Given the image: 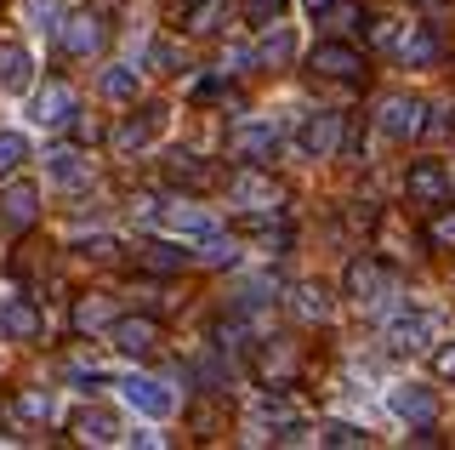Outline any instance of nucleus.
I'll use <instances>...</instances> for the list:
<instances>
[{"mask_svg": "<svg viewBox=\"0 0 455 450\" xmlns=\"http://www.w3.org/2000/svg\"><path fill=\"white\" fill-rule=\"evenodd\" d=\"M23 160H28V143H23V132H0V177H6V172H18Z\"/></svg>", "mask_w": 455, "mask_h": 450, "instance_id": "7c9ffc66", "label": "nucleus"}, {"mask_svg": "<svg viewBox=\"0 0 455 450\" xmlns=\"http://www.w3.org/2000/svg\"><path fill=\"white\" fill-rule=\"evenodd\" d=\"M154 342H160V325H154V319H114V348H120V354L142 359V354H154Z\"/></svg>", "mask_w": 455, "mask_h": 450, "instance_id": "4468645a", "label": "nucleus"}, {"mask_svg": "<svg viewBox=\"0 0 455 450\" xmlns=\"http://www.w3.org/2000/svg\"><path fill=\"white\" fill-rule=\"evenodd\" d=\"M433 336H438V314H433V308H410V314L393 319L387 348H398V354H416V348H427Z\"/></svg>", "mask_w": 455, "mask_h": 450, "instance_id": "39448f33", "label": "nucleus"}, {"mask_svg": "<svg viewBox=\"0 0 455 450\" xmlns=\"http://www.w3.org/2000/svg\"><path fill=\"white\" fill-rule=\"evenodd\" d=\"M165 229L171 234H188V240H205V234H217V217H205L199 205H171L165 211Z\"/></svg>", "mask_w": 455, "mask_h": 450, "instance_id": "6ab92c4d", "label": "nucleus"}, {"mask_svg": "<svg viewBox=\"0 0 455 450\" xmlns=\"http://www.w3.org/2000/svg\"><path fill=\"white\" fill-rule=\"evenodd\" d=\"M336 143H341V115H331V108L302 115V125H296V154L302 160H331Z\"/></svg>", "mask_w": 455, "mask_h": 450, "instance_id": "f257e3e1", "label": "nucleus"}, {"mask_svg": "<svg viewBox=\"0 0 455 450\" xmlns=\"http://www.w3.org/2000/svg\"><path fill=\"white\" fill-rule=\"evenodd\" d=\"M433 240L438 245H455V211H444V217L433 222Z\"/></svg>", "mask_w": 455, "mask_h": 450, "instance_id": "e433bc0d", "label": "nucleus"}, {"mask_svg": "<svg viewBox=\"0 0 455 450\" xmlns=\"http://www.w3.org/2000/svg\"><path fill=\"white\" fill-rule=\"evenodd\" d=\"M331 6H336V0H307V12H313V18H324Z\"/></svg>", "mask_w": 455, "mask_h": 450, "instance_id": "58836bf2", "label": "nucleus"}, {"mask_svg": "<svg viewBox=\"0 0 455 450\" xmlns=\"http://www.w3.org/2000/svg\"><path fill=\"white\" fill-rule=\"evenodd\" d=\"M307 63H313V75H331V80H353L364 68L359 46H347V40H319V46L307 52Z\"/></svg>", "mask_w": 455, "mask_h": 450, "instance_id": "423d86ee", "label": "nucleus"}, {"mask_svg": "<svg viewBox=\"0 0 455 450\" xmlns=\"http://www.w3.org/2000/svg\"><path fill=\"white\" fill-rule=\"evenodd\" d=\"M120 393H125V405H132L137 416H148V422H165L171 411H177V393H171L165 382H154V376H125Z\"/></svg>", "mask_w": 455, "mask_h": 450, "instance_id": "7ed1b4c3", "label": "nucleus"}, {"mask_svg": "<svg viewBox=\"0 0 455 450\" xmlns=\"http://www.w3.org/2000/svg\"><path fill=\"white\" fill-rule=\"evenodd\" d=\"M35 331H40V314H35L28 297H6V302H0V336H6V342H28Z\"/></svg>", "mask_w": 455, "mask_h": 450, "instance_id": "ddd939ff", "label": "nucleus"}, {"mask_svg": "<svg viewBox=\"0 0 455 450\" xmlns=\"http://www.w3.org/2000/svg\"><path fill=\"white\" fill-rule=\"evenodd\" d=\"M251 63H262V58H256V52H251V46H234V52H228V58H222V68H228V75H245Z\"/></svg>", "mask_w": 455, "mask_h": 450, "instance_id": "c9c22d12", "label": "nucleus"}, {"mask_svg": "<svg viewBox=\"0 0 455 450\" xmlns=\"http://www.w3.org/2000/svg\"><path fill=\"white\" fill-rule=\"evenodd\" d=\"M75 325H80V331H103V325H114L108 297H80V302H75Z\"/></svg>", "mask_w": 455, "mask_h": 450, "instance_id": "393cba45", "label": "nucleus"}, {"mask_svg": "<svg viewBox=\"0 0 455 450\" xmlns=\"http://www.w3.org/2000/svg\"><path fill=\"white\" fill-rule=\"evenodd\" d=\"M75 433H80L85 445H114V439H120L114 416H103V411H80V416H75Z\"/></svg>", "mask_w": 455, "mask_h": 450, "instance_id": "5701e85b", "label": "nucleus"}, {"mask_svg": "<svg viewBox=\"0 0 455 450\" xmlns=\"http://www.w3.org/2000/svg\"><path fill=\"white\" fill-rule=\"evenodd\" d=\"M279 143H284L279 125H267V120H245L234 132V154H239V160H251V165H267L279 154Z\"/></svg>", "mask_w": 455, "mask_h": 450, "instance_id": "0eeeda50", "label": "nucleus"}, {"mask_svg": "<svg viewBox=\"0 0 455 450\" xmlns=\"http://www.w3.org/2000/svg\"><path fill=\"white\" fill-rule=\"evenodd\" d=\"M222 12H228V0H194L188 6V35H211Z\"/></svg>", "mask_w": 455, "mask_h": 450, "instance_id": "bb28decb", "label": "nucleus"}, {"mask_svg": "<svg viewBox=\"0 0 455 450\" xmlns=\"http://www.w3.org/2000/svg\"><path fill=\"white\" fill-rule=\"evenodd\" d=\"M52 393H40V388H23L18 393V416H28V422H52Z\"/></svg>", "mask_w": 455, "mask_h": 450, "instance_id": "c756f323", "label": "nucleus"}, {"mask_svg": "<svg viewBox=\"0 0 455 450\" xmlns=\"http://www.w3.org/2000/svg\"><path fill=\"white\" fill-rule=\"evenodd\" d=\"M103 35H108V29H103V18H92V12H80V18H68V23H63V46L75 52V58H92V52L103 46Z\"/></svg>", "mask_w": 455, "mask_h": 450, "instance_id": "dca6fc26", "label": "nucleus"}, {"mask_svg": "<svg viewBox=\"0 0 455 450\" xmlns=\"http://www.w3.org/2000/svg\"><path fill=\"white\" fill-rule=\"evenodd\" d=\"M234 194H239V200H251L256 211L274 205V182H262L256 172H239V177H234Z\"/></svg>", "mask_w": 455, "mask_h": 450, "instance_id": "a878e982", "label": "nucleus"}, {"mask_svg": "<svg viewBox=\"0 0 455 450\" xmlns=\"http://www.w3.org/2000/svg\"><path fill=\"white\" fill-rule=\"evenodd\" d=\"M433 371L444 376V382H455V348H438V359H433Z\"/></svg>", "mask_w": 455, "mask_h": 450, "instance_id": "4c0bfd02", "label": "nucleus"}, {"mask_svg": "<svg viewBox=\"0 0 455 450\" xmlns=\"http://www.w3.org/2000/svg\"><path fill=\"white\" fill-rule=\"evenodd\" d=\"M103 97H114V103H132V97H137V68L132 63H108L103 68Z\"/></svg>", "mask_w": 455, "mask_h": 450, "instance_id": "b1692460", "label": "nucleus"}, {"mask_svg": "<svg viewBox=\"0 0 455 450\" xmlns=\"http://www.w3.org/2000/svg\"><path fill=\"white\" fill-rule=\"evenodd\" d=\"M0 211H6L12 229H28V222H35V211H40V189H35V182H6Z\"/></svg>", "mask_w": 455, "mask_h": 450, "instance_id": "f3484780", "label": "nucleus"}, {"mask_svg": "<svg viewBox=\"0 0 455 450\" xmlns=\"http://www.w3.org/2000/svg\"><path fill=\"white\" fill-rule=\"evenodd\" d=\"M256 58H262V63H291V58H296V35L284 29V23H267V35H262V46H256Z\"/></svg>", "mask_w": 455, "mask_h": 450, "instance_id": "4be33fe9", "label": "nucleus"}, {"mask_svg": "<svg viewBox=\"0 0 455 450\" xmlns=\"http://www.w3.org/2000/svg\"><path fill=\"white\" fill-rule=\"evenodd\" d=\"M296 314L302 319H331V297H324L319 285H302L296 291Z\"/></svg>", "mask_w": 455, "mask_h": 450, "instance_id": "2f4dec72", "label": "nucleus"}, {"mask_svg": "<svg viewBox=\"0 0 455 450\" xmlns=\"http://www.w3.org/2000/svg\"><path fill=\"white\" fill-rule=\"evenodd\" d=\"M142 262H148L154 274H171V269H188L194 251H182V245H171V240H148V245H142Z\"/></svg>", "mask_w": 455, "mask_h": 450, "instance_id": "412c9836", "label": "nucleus"}, {"mask_svg": "<svg viewBox=\"0 0 455 450\" xmlns=\"http://www.w3.org/2000/svg\"><path fill=\"white\" fill-rule=\"evenodd\" d=\"M148 63L160 68V75H177V68H182V52H177V46H171V40L160 35V40H148Z\"/></svg>", "mask_w": 455, "mask_h": 450, "instance_id": "473e14b6", "label": "nucleus"}, {"mask_svg": "<svg viewBox=\"0 0 455 450\" xmlns=\"http://www.w3.org/2000/svg\"><path fill=\"white\" fill-rule=\"evenodd\" d=\"M404 189H410V200H416V205H444L450 200V172L438 160H416V165H410V177H404Z\"/></svg>", "mask_w": 455, "mask_h": 450, "instance_id": "1a4fd4ad", "label": "nucleus"}, {"mask_svg": "<svg viewBox=\"0 0 455 450\" xmlns=\"http://www.w3.org/2000/svg\"><path fill=\"white\" fill-rule=\"evenodd\" d=\"M438 52H444V40L433 35V23H410V29L398 35V58H404L410 68H433Z\"/></svg>", "mask_w": 455, "mask_h": 450, "instance_id": "f8f14e48", "label": "nucleus"}, {"mask_svg": "<svg viewBox=\"0 0 455 450\" xmlns=\"http://www.w3.org/2000/svg\"><path fill=\"white\" fill-rule=\"evenodd\" d=\"M68 115H75V92H68L63 80H52V86L35 97V115H28V120H35V125H63Z\"/></svg>", "mask_w": 455, "mask_h": 450, "instance_id": "a211bd4d", "label": "nucleus"}, {"mask_svg": "<svg viewBox=\"0 0 455 450\" xmlns=\"http://www.w3.org/2000/svg\"><path fill=\"white\" fill-rule=\"evenodd\" d=\"M46 177L57 189H85V182H92V160H85L75 143H63V149L46 154Z\"/></svg>", "mask_w": 455, "mask_h": 450, "instance_id": "9b49d317", "label": "nucleus"}, {"mask_svg": "<svg viewBox=\"0 0 455 450\" xmlns=\"http://www.w3.org/2000/svg\"><path fill=\"white\" fill-rule=\"evenodd\" d=\"M387 405H393V416L398 422H438V393L433 388H421V382H398L393 393H387Z\"/></svg>", "mask_w": 455, "mask_h": 450, "instance_id": "6e6552de", "label": "nucleus"}, {"mask_svg": "<svg viewBox=\"0 0 455 450\" xmlns=\"http://www.w3.org/2000/svg\"><path fill=\"white\" fill-rule=\"evenodd\" d=\"M165 172L177 177V182H205V172L194 165V154H171V165H165Z\"/></svg>", "mask_w": 455, "mask_h": 450, "instance_id": "72a5a7b5", "label": "nucleus"}, {"mask_svg": "<svg viewBox=\"0 0 455 450\" xmlns=\"http://www.w3.org/2000/svg\"><path fill=\"white\" fill-rule=\"evenodd\" d=\"M182 6H194V0H182Z\"/></svg>", "mask_w": 455, "mask_h": 450, "instance_id": "ea45409f", "label": "nucleus"}, {"mask_svg": "<svg viewBox=\"0 0 455 450\" xmlns=\"http://www.w3.org/2000/svg\"><path fill=\"white\" fill-rule=\"evenodd\" d=\"M28 80H35V58L18 40H6L0 46V92H28Z\"/></svg>", "mask_w": 455, "mask_h": 450, "instance_id": "2eb2a0df", "label": "nucleus"}, {"mask_svg": "<svg viewBox=\"0 0 455 450\" xmlns=\"http://www.w3.org/2000/svg\"><path fill=\"white\" fill-rule=\"evenodd\" d=\"M199 262H217V269H222V262H239V245L217 229V234H205V240H199Z\"/></svg>", "mask_w": 455, "mask_h": 450, "instance_id": "cd10ccee", "label": "nucleus"}, {"mask_svg": "<svg viewBox=\"0 0 455 450\" xmlns=\"http://www.w3.org/2000/svg\"><path fill=\"white\" fill-rule=\"evenodd\" d=\"M239 18L256 23V29H267V23H284V0H245V6H239Z\"/></svg>", "mask_w": 455, "mask_h": 450, "instance_id": "c85d7f7f", "label": "nucleus"}, {"mask_svg": "<svg viewBox=\"0 0 455 450\" xmlns=\"http://www.w3.org/2000/svg\"><path fill=\"white\" fill-rule=\"evenodd\" d=\"M23 18H28V29H40V35H63L68 6L63 0H23Z\"/></svg>", "mask_w": 455, "mask_h": 450, "instance_id": "aec40b11", "label": "nucleus"}, {"mask_svg": "<svg viewBox=\"0 0 455 450\" xmlns=\"http://www.w3.org/2000/svg\"><path fill=\"white\" fill-rule=\"evenodd\" d=\"M160 132H165V108H154V103H148V108H137V115L125 120L120 132H114V149H120V154H142Z\"/></svg>", "mask_w": 455, "mask_h": 450, "instance_id": "9d476101", "label": "nucleus"}, {"mask_svg": "<svg viewBox=\"0 0 455 450\" xmlns=\"http://www.w3.org/2000/svg\"><path fill=\"white\" fill-rule=\"evenodd\" d=\"M319 439H324V445H370L359 428H347V422H331V428H324Z\"/></svg>", "mask_w": 455, "mask_h": 450, "instance_id": "f704fd0d", "label": "nucleus"}, {"mask_svg": "<svg viewBox=\"0 0 455 450\" xmlns=\"http://www.w3.org/2000/svg\"><path fill=\"white\" fill-rule=\"evenodd\" d=\"M393 291H398V285H393V274L381 269L376 257H353V262H347V297H353V302L376 308V302H387Z\"/></svg>", "mask_w": 455, "mask_h": 450, "instance_id": "f03ea898", "label": "nucleus"}, {"mask_svg": "<svg viewBox=\"0 0 455 450\" xmlns=\"http://www.w3.org/2000/svg\"><path fill=\"white\" fill-rule=\"evenodd\" d=\"M421 115H427V103H421V97H404V92H398V97H381V115H376V125H381L387 137H398V143H404V137H416L421 125H427Z\"/></svg>", "mask_w": 455, "mask_h": 450, "instance_id": "20e7f679", "label": "nucleus"}]
</instances>
